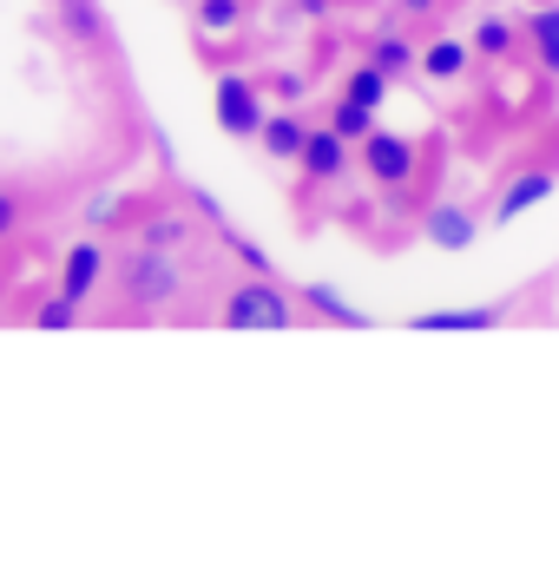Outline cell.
I'll return each mask as SVG.
<instances>
[{"label": "cell", "mask_w": 559, "mask_h": 566, "mask_svg": "<svg viewBox=\"0 0 559 566\" xmlns=\"http://www.w3.org/2000/svg\"><path fill=\"white\" fill-rule=\"evenodd\" d=\"M309 133H316V126H309L303 113H271V119H264V158L296 165V158H303V145H309Z\"/></svg>", "instance_id": "9a60e30c"}, {"label": "cell", "mask_w": 559, "mask_h": 566, "mask_svg": "<svg viewBox=\"0 0 559 566\" xmlns=\"http://www.w3.org/2000/svg\"><path fill=\"white\" fill-rule=\"evenodd\" d=\"M296 13H309V20H323V13H329V0H296Z\"/></svg>", "instance_id": "cb8c5ba5"}, {"label": "cell", "mask_w": 559, "mask_h": 566, "mask_svg": "<svg viewBox=\"0 0 559 566\" xmlns=\"http://www.w3.org/2000/svg\"><path fill=\"white\" fill-rule=\"evenodd\" d=\"M119 296L133 303V316H151V310H165L178 290H184V277H178V264H171V251H151V244H139L133 238V251H119Z\"/></svg>", "instance_id": "7a4b0ae2"}, {"label": "cell", "mask_w": 559, "mask_h": 566, "mask_svg": "<svg viewBox=\"0 0 559 566\" xmlns=\"http://www.w3.org/2000/svg\"><path fill=\"white\" fill-rule=\"evenodd\" d=\"M540 283H553V271H547ZM540 283H534V290H540ZM534 290L520 283V290H507V296H494V303H461V310H415V316H409V329H415V336H467V329H500V323H514V316L527 310V296H534Z\"/></svg>", "instance_id": "3957f363"}, {"label": "cell", "mask_w": 559, "mask_h": 566, "mask_svg": "<svg viewBox=\"0 0 559 566\" xmlns=\"http://www.w3.org/2000/svg\"><path fill=\"white\" fill-rule=\"evenodd\" d=\"M211 119L231 133V139H264V80L251 73H218L211 80Z\"/></svg>", "instance_id": "277c9868"}, {"label": "cell", "mask_w": 559, "mask_h": 566, "mask_svg": "<svg viewBox=\"0 0 559 566\" xmlns=\"http://www.w3.org/2000/svg\"><path fill=\"white\" fill-rule=\"evenodd\" d=\"M99 283H106V244H99V238L66 244L53 290H60V296H73V303H93V296H99Z\"/></svg>", "instance_id": "9c48e42d"}, {"label": "cell", "mask_w": 559, "mask_h": 566, "mask_svg": "<svg viewBox=\"0 0 559 566\" xmlns=\"http://www.w3.org/2000/svg\"><path fill=\"white\" fill-rule=\"evenodd\" d=\"M264 86H271V93H277L283 106H296V99H303V93H309V80H303V73H264Z\"/></svg>", "instance_id": "7402d4cb"}, {"label": "cell", "mask_w": 559, "mask_h": 566, "mask_svg": "<svg viewBox=\"0 0 559 566\" xmlns=\"http://www.w3.org/2000/svg\"><path fill=\"white\" fill-rule=\"evenodd\" d=\"M198 238V224H191V211H151L139 224V244H151V251H184Z\"/></svg>", "instance_id": "ac0fdd59"}, {"label": "cell", "mask_w": 559, "mask_h": 566, "mask_svg": "<svg viewBox=\"0 0 559 566\" xmlns=\"http://www.w3.org/2000/svg\"><path fill=\"white\" fill-rule=\"evenodd\" d=\"M80 316H86V303H73V296H60V290H53V296H46L27 323H33V329H73Z\"/></svg>", "instance_id": "44dd1931"}, {"label": "cell", "mask_w": 559, "mask_h": 566, "mask_svg": "<svg viewBox=\"0 0 559 566\" xmlns=\"http://www.w3.org/2000/svg\"><path fill=\"white\" fill-rule=\"evenodd\" d=\"M323 126H336V133H342V139H349V145H362V139H369V133H376V113L336 93V99H329V113H323Z\"/></svg>", "instance_id": "d6986e66"}, {"label": "cell", "mask_w": 559, "mask_h": 566, "mask_svg": "<svg viewBox=\"0 0 559 566\" xmlns=\"http://www.w3.org/2000/svg\"><path fill=\"white\" fill-rule=\"evenodd\" d=\"M296 296L303 290H283L277 271H244V277L224 290L218 323L224 329H289L296 323Z\"/></svg>", "instance_id": "6da1fadb"}, {"label": "cell", "mask_w": 559, "mask_h": 566, "mask_svg": "<svg viewBox=\"0 0 559 566\" xmlns=\"http://www.w3.org/2000/svg\"><path fill=\"white\" fill-rule=\"evenodd\" d=\"M481 231H487V211L474 198H434L421 211V244H434V251H467V244H481Z\"/></svg>", "instance_id": "8992f818"}, {"label": "cell", "mask_w": 559, "mask_h": 566, "mask_svg": "<svg viewBox=\"0 0 559 566\" xmlns=\"http://www.w3.org/2000/svg\"><path fill=\"white\" fill-rule=\"evenodd\" d=\"M362 60H376V66H382V73H389L395 86L421 73V53H415V40H409L402 27H376V33L362 40Z\"/></svg>", "instance_id": "8fae6325"}, {"label": "cell", "mask_w": 559, "mask_h": 566, "mask_svg": "<svg viewBox=\"0 0 559 566\" xmlns=\"http://www.w3.org/2000/svg\"><path fill=\"white\" fill-rule=\"evenodd\" d=\"M389 86H395V80H389L376 60H356V66L342 73V99H356V106H369V113L389 106Z\"/></svg>", "instance_id": "e0dca14e"}, {"label": "cell", "mask_w": 559, "mask_h": 566, "mask_svg": "<svg viewBox=\"0 0 559 566\" xmlns=\"http://www.w3.org/2000/svg\"><path fill=\"white\" fill-rule=\"evenodd\" d=\"M53 33L66 46H86V53H106L113 46V13L99 0H53Z\"/></svg>", "instance_id": "ba28073f"}, {"label": "cell", "mask_w": 559, "mask_h": 566, "mask_svg": "<svg viewBox=\"0 0 559 566\" xmlns=\"http://www.w3.org/2000/svg\"><path fill=\"white\" fill-rule=\"evenodd\" d=\"M467 66H474V40H461V33H434V40L421 46V73H428L434 86H461Z\"/></svg>", "instance_id": "4fadbf2b"}, {"label": "cell", "mask_w": 559, "mask_h": 566, "mask_svg": "<svg viewBox=\"0 0 559 566\" xmlns=\"http://www.w3.org/2000/svg\"><path fill=\"white\" fill-rule=\"evenodd\" d=\"M527 53H534V66H540L547 80H559V7L553 0L527 13Z\"/></svg>", "instance_id": "2e32d148"}, {"label": "cell", "mask_w": 559, "mask_h": 566, "mask_svg": "<svg viewBox=\"0 0 559 566\" xmlns=\"http://www.w3.org/2000/svg\"><path fill=\"white\" fill-rule=\"evenodd\" d=\"M553 191H559V151H540L534 165H520V171L500 185V198H494V224H514L520 211L547 205Z\"/></svg>", "instance_id": "52a82bcc"}, {"label": "cell", "mask_w": 559, "mask_h": 566, "mask_svg": "<svg viewBox=\"0 0 559 566\" xmlns=\"http://www.w3.org/2000/svg\"><path fill=\"white\" fill-rule=\"evenodd\" d=\"M191 20H198V33L224 40V33H238V27H244V0H198V7H191Z\"/></svg>", "instance_id": "ffe728a7"}, {"label": "cell", "mask_w": 559, "mask_h": 566, "mask_svg": "<svg viewBox=\"0 0 559 566\" xmlns=\"http://www.w3.org/2000/svg\"><path fill=\"white\" fill-rule=\"evenodd\" d=\"M356 158H362V171H369V185H382V191H409L421 171V151L409 133H389V126H376L369 139L356 145Z\"/></svg>", "instance_id": "5b68a950"}, {"label": "cell", "mask_w": 559, "mask_h": 566, "mask_svg": "<svg viewBox=\"0 0 559 566\" xmlns=\"http://www.w3.org/2000/svg\"><path fill=\"white\" fill-rule=\"evenodd\" d=\"M296 165H303L309 191H329V185H342V178H349V139H342L336 126H316Z\"/></svg>", "instance_id": "30bf717a"}, {"label": "cell", "mask_w": 559, "mask_h": 566, "mask_svg": "<svg viewBox=\"0 0 559 566\" xmlns=\"http://www.w3.org/2000/svg\"><path fill=\"white\" fill-rule=\"evenodd\" d=\"M434 7H441V0H402V13H415V20H428Z\"/></svg>", "instance_id": "603a6c76"}, {"label": "cell", "mask_w": 559, "mask_h": 566, "mask_svg": "<svg viewBox=\"0 0 559 566\" xmlns=\"http://www.w3.org/2000/svg\"><path fill=\"white\" fill-rule=\"evenodd\" d=\"M303 310H309L316 323H336V329H369V323H376V316H369L362 303H349V296H342L336 283H323V277L303 283Z\"/></svg>", "instance_id": "5bb4252c"}, {"label": "cell", "mask_w": 559, "mask_h": 566, "mask_svg": "<svg viewBox=\"0 0 559 566\" xmlns=\"http://www.w3.org/2000/svg\"><path fill=\"white\" fill-rule=\"evenodd\" d=\"M527 53V20H507V13H481L474 20V60H520Z\"/></svg>", "instance_id": "7c38bea8"}]
</instances>
